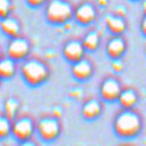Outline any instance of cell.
Listing matches in <instances>:
<instances>
[{
	"label": "cell",
	"instance_id": "6da1fadb",
	"mask_svg": "<svg viewBox=\"0 0 146 146\" xmlns=\"http://www.w3.org/2000/svg\"><path fill=\"white\" fill-rule=\"evenodd\" d=\"M143 117L137 110L131 109H121L115 115L113 121L114 133L121 139H134L143 131Z\"/></svg>",
	"mask_w": 146,
	"mask_h": 146
},
{
	"label": "cell",
	"instance_id": "7a4b0ae2",
	"mask_svg": "<svg viewBox=\"0 0 146 146\" xmlns=\"http://www.w3.org/2000/svg\"><path fill=\"white\" fill-rule=\"evenodd\" d=\"M23 79L30 85H40L49 77L48 66L38 59H28L21 66Z\"/></svg>",
	"mask_w": 146,
	"mask_h": 146
},
{
	"label": "cell",
	"instance_id": "3957f363",
	"mask_svg": "<svg viewBox=\"0 0 146 146\" xmlns=\"http://www.w3.org/2000/svg\"><path fill=\"white\" fill-rule=\"evenodd\" d=\"M36 133L43 141L50 143L56 140L61 134V122L60 119L54 115L41 117L36 122Z\"/></svg>",
	"mask_w": 146,
	"mask_h": 146
},
{
	"label": "cell",
	"instance_id": "277c9868",
	"mask_svg": "<svg viewBox=\"0 0 146 146\" xmlns=\"http://www.w3.org/2000/svg\"><path fill=\"white\" fill-rule=\"evenodd\" d=\"M35 132L36 122L29 115H22V116H17L16 119L12 120L11 135L17 141H23L28 140L30 138H34Z\"/></svg>",
	"mask_w": 146,
	"mask_h": 146
},
{
	"label": "cell",
	"instance_id": "5b68a950",
	"mask_svg": "<svg viewBox=\"0 0 146 146\" xmlns=\"http://www.w3.org/2000/svg\"><path fill=\"white\" fill-rule=\"evenodd\" d=\"M46 15L53 23H65L72 16V7L64 0H52L47 6Z\"/></svg>",
	"mask_w": 146,
	"mask_h": 146
},
{
	"label": "cell",
	"instance_id": "8992f818",
	"mask_svg": "<svg viewBox=\"0 0 146 146\" xmlns=\"http://www.w3.org/2000/svg\"><path fill=\"white\" fill-rule=\"evenodd\" d=\"M30 53V43L27 38L17 36L12 37L7 44V56L13 59L15 61L27 59Z\"/></svg>",
	"mask_w": 146,
	"mask_h": 146
},
{
	"label": "cell",
	"instance_id": "52a82bcc",
	"mask_svg": "<svg viewBox=\"0 0 146 146\" xmlns=\"http://www.w3.org/2000/svg\"><path fill=\"white\" fill-rule=\"evenodd\" d=\"M121 91H122L121 84L117 79H115V78L104 79L101 84V88H100V92H101L102 98L107 102L116 101L119 98Z\"/></svg>",
	"mask_w": 146,
	"mask_h": 146
},
{
	"label": "cell",
	"instance_id": "ba28073f",
	"mask_svg": "<svg viewBox=\"0 0 146 146\" xmlns=\"http://www.w3.org/2000/svg\"><path fill=\"white\" fill-rule=\"evenodd\" d=\"M84 52H85V48L83 46V42L77 41V40L68 41L67 43L64 46V49H62L64 56L72 64L83 59Z\"/></svg>",
	"mask_w": 146,
	"mask_h": 146
},
{
	"label": "cell",
	"instance_id": "9c48e42d",
	"mask_svg": "<svg viewBox=\"0 0 146 146\" xmlns=\"http://www.w3.org/2000/svg\"><path fill=\"white\" fill-rule=\"evenodd\" d=\"M103 110L102 103L97 98H90L83 104L82 107V115L85 120L92 121L101 116Z\"/></svg>",
	"mask_w": 146,
	"mask_h": 146
},
{
	"label": "cell",
	"instance_id": "30bf717a",
	"mask_svg": "<svg viewBox=\"0 0 146 146\" xmlns=\"http://www.w3.org/2000/svg\"><path fill=\"white\" fill-rule=\"evenodd\" d=\"M94 72V67L91 62L86 59H80L78 61L73 62L72 65V74L74 78L79 79V80H86L91 77Z\"/></svg>",
	"mask_w": 146,
	"mask_h": 146
},
{
	"label": "cell",
	"instance_id": "8fae6325",
	"mask_svg": "<svg viewBox=\"0 0 146 146\" xmlns=\"http://www.w3.org/2000/svg\"><path fill=\"white\" fill-rule=\"evenodd\" d=\"M126 50V42L120 36L111 37L107 43V53L111 59H120Z\"/></svg>",
	"mask_w": 146,
	"mask_h": 146
},
{
	"label": "cell",
	"instance_id": "7c38bea8",
	"mask_svg": "<svg viewBox=\"0 0 146 146\" xmlns=\"http://www.w3.org/2000/svg\"><path fill=\"white\" fill-rule=\"evenodd\" d=\"M74 16L77 18L78 22H80L83 24H88L90 22H92L96 17V11L91 5L89 4H83L76 10Z\"/></svg>",
	"mask_w": 146,
	"mask_h": 146
},
{
	"label": "cell",
	"instance_id": "4fadbf2b",
	"mask_svg": "<svg viewBox=\"0 0 146 146\" xmlns=\"http://www.w3.org/2000/svg\"><path fill=\"white\" fill-rule=\"evenodd\" d=\"M0 27H1V30L4 31L5 35L10 36V37H17L21 34V25L18 21H16L15 18H10L9 16L3 18L1 23H0Z\"/></svg>",
	"mask_w": 146,
	"mask_h": 146
},
{
	"label": "cell",
	"instance_id": "5bb4252c",
	"mask_svg": "<svg viewBox=\"0 0 146 146\" xmlns=\"http://www.w3.org/2000/svg\"><path fill=\"white\" fill-rule=\"evenodd\" d=\"M117 101L123 109H131L138 103V95L133 89H125L121 91Z\"/></svg>",
	"mask_w": 146,
	"mask_h": 146
},
{
	"label": "cell",
	"instance_id": "9a60e30c",
	"mask_svg": "<svg viewBox=\"0 0 146 146\" xmlns=\"http://www.w3.org/2000/svg\"><path fill=\"white\" fill-rule=\"evenodd\" d=\"M16 73V61L10 56L0 59V79H10Z\"/></svg>",
	"mask_w": 146,
	"mask_h": 146
},
{
	"label": "cell",
	"instance_id": "2e32d148",
	"mask_svg": "<svg viewBox=\"0 0 146 146\" xmlns=\"http://www.w3.org/2000/svg\"><path fill=\"white\" fill-rule=\"evenodd\" d=\"M21 109V103L16 97H9L7 100L4 103V114L7 116L9 119L13 120L18 116V113H19Z\"/></svg>",
	"mask_w": 146,
	"mask_h": 146
},
{
	"label": "cell",
	"instance_id": "e0dca14e",
	"mask_svg": "<svg viewBox=\"0 0 146 146\" xmlns=\"http://www.w3.org/2000/svg\"><path fill=\"white\" fill-rule=\"evenodd\" d=\"M107 25H108L109 30L115 35L122 34L126 29V23L121 17H108Z\"/></svg>",
	"mask_w": 146,
	"mask_h": 146
},
{
	"label": "cell",
	"instance_id": "ac0fdd59",
	"mask_svg": "<svg viewBox=\"0 0 146 146\" xmlns=\"http://www.w3.org/2000/svg\"><path fill=\"white\" fill-rule=\"evenodd\" d=\"M83 46L85 48V50L94 52L100 46V35L96 31H90L85 35V37L83 38Z\"/></svg>",
	"mask_w": 146,
	"mask_h": 146
},
{
	"label": "cell",
	"instance_id": "d6986e66",
	"mask_svg": "<svg viewBox=\"0 0 146 146\" xmlns=\"http://www.w3.org/2000/svg\"><path fill=\"white\" fill-rule=\"evenodd\" d=\"M11 126L12 120L4 113H0V140H5L11 135Z\"/></svg>",
	"mask_w": 146,
	"mask_h": 146
},
{
	"label": "cell",
	"instance_id": "ffe728a7",
	"mask_svg": "<svg viewBox=\"0 0 146 146\" xmlns=\"http://www.w3.org/2000/svg\"><path fill=\"white\" fill-rule=\"evenodd\" d=\"M11 11V4L9 0H0V18L7 17Z\"/></svg>",
	"mask_w": 146,
	"mask_h": 146
},
{
	"label": "cell",
	"instance_id": "44dd1931",
	"mask_svg": "<svg viewBox=\"0 0 146 146\" xmlns=\"http://www.w3.org/2000/svg\"><path fill=\"white\" fill-rule=\"evenodd\" d=\"M17 146H38V144H37V141H36L34 138H30V139H28V140L18 141Z\"/></svg>",
	"mask_w": 146,
	"mask_h": 146
},
{
	"label": "cell",
	"instance_id": "7402d4cb",
	"mask_svg": "<svg viewBox=\"0 0 146 146\" xmlns=\"http://www.w3.org/2000/svg\"><path fill=\"white\" fill-rule=\"evenodd\" d=\"M113 68L116 71V72H120L121 70L123 68V64H122V61H121L120 59H114V61H113Z\"/></svg>",
	"mask_w": 146,
	"mask_h": 146
},
{
	"label": "cell",
	"instance_id": "603a6c76",
	"mask_svg": "<svg viewBox=\"0 0 146 146\" xmlns=\"http://www.w3.org/2000/svg\"><path fill=\"white\" fill-rule=\"evenodd\" d=\"M29 1V4H31V5H34V6H37V5H40L43 0H28Z\"/></svg>",
	"mask_w": 146,
	"mask_h": 146
},
{
	"label": "cell",
	"instance_id": "cb8c5ba5",
	"mask_svg": "<svg viewBox=\"0 0 146 146\" xmlns=\"http://www.w3.org/2000/svg\"><path fill=\"white\" fill-rule=\"evenodd\" d=\"M141 30H143V33L146 35V18H144V21L141 23Z\"/></svg>",
	"mask_w": 146,
	"mask_h": 146
},
{
	"label": "cell",
	"instance_id": "d4e9b609",
	"mask_svg": "<svg viewBox=\"0 0 146 146\" xmlns=\"http://www.w3.org/2000/svg\"><path fill=\"white\" fill-rule=\"evenodd\" d=\"M143 7H144V11H145V13H146V1L144 3V5H143Z\"/></svg>",
	"mask_w": 146,
	"mask_h": 146
},
{
	"label": "cell",
	"instance_id": "484cf974",
	"mask_svg": "<svg viewBox=\"0 0 146 146\" xmlns=\"http://www.w3.org/2000/svg\"><path fill=\"white\" fill-rule=\"evenodd\" d=\"M120 146H134V145H128V144H126V145H120Z\"/></svg>",
	"mask_w": 146,
	"mask_h": 146
},
{
	"label": "cell",
	"instance_id": "4316f807",
	"mask_svg": "<svg viewBox=\"0 0 146 146\" xmlns=\"http://www.w3.org/2000/svg\"><path fill=\"white\" fill-rule=\"evenodd\" d=\"M3 58V53H1V50H0V59Z\"/></svg>",
	"mask_w": 146,
	"mask_h": 146
},
{
	"label": "cell",
	"instance_id": "83f0119b",
	"mask_svg": "<svg viewBox=\"0 0 146 146\" xmlns=\"http://www.w3.org/2000/svg\"><path fill=\"white\" fill-rule=\"evenodd\" d=\"M145 53H146V48H145Z\"/></svg>",
	"mask_w": 146,
	"mask_h": 146
},
{
	"label": "cell",
	"instance_id": "f1b7e54d",
	"mask_svg": "<svg viewBox=\"0 0 146 146\" xmlns=\"http://www.w3.org/2000/svg\"><path fill=\"white\" fill-rule=\"evenodd\" d=\"M0 80H1V79H0Z\"/></svg>",
	"mask_w": 146,
	"mask_h": 146
}]
</instances>
